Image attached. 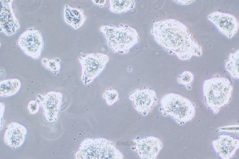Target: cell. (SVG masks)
<instances>
[{
    "label": "cell",
    "mask_w": 239,
    "mask_h": 159,
    "mask_svg": "<svg viewBox=\"0 0 239 159\" xmlns=\"http://www.w3.org/2000/svg\"><path fill=\"white\" fill-rule=\"evenodd\" d=\"M151 32L159 45L180 59L201 55L200 46L187 27L177 20L168 18L155 22Z\"/></svg>",
    "instance_id": "1"
},
{
    "label": "cell",
    "mask_w": 239,
    "mask_h": 159,
    "mask_svg": "<svg viewBox=\"0 0 239 159\" xmlns=\"http://www.w3.org/2000/svg\"><path fill=\"white\" fill-rule=\"evenodd\" d=\"M233 89L232 84L228 79L216 75L203 82V102L214 113H216L228 104Z\"/></svg>",
    "instance_id": "2"
},
{
    "label": "cell",
    "mask_w": 239,
    "mask_h": 159,
    "mask_svg": "<svg viewBox=\"0 0 239 159\" xmlns=\"http://www.w3.org/2000/svg\"><path fill=\"white\" fill-rule=\"evenodd\" d=\"M76 159H122L114 144L104 138H88L80 143L74 155Z\"/></svg>",
    "instance_id": "3"
},
{
    "label": "cell",
    "mask_w": 239,
    "mask_h": 159,
    "mask_svg": "<svg viewBox=\"0 0 239 159\" xmlns=\"http://www.w3.org/2000/svg\"><path fill=\"white\" fill-rule=\"evenodd\" d=\"M100 30L114 53H127L139 41L137 31L128 25H103Z\"/></svg>",
    "instance_id": "4"
},
{
    "label": "cell",
    "mask_w": 239,
    "mask_h": 159,
    "mask_svg": "<svg viewBox=\"0 0 239 159\" xmlns=\"http://www.w3.org/2000/svg\"><path fill=\"white\" fill-rule=\"evenodd\" d=\"M160 104V110L164 115H168L181 124L191 120L195 114L194 103L178 94L171 93L165 95Z\"/></svg>",
    "instance_id": "5"
},
{
    "label": "cell",
    "mask_w": 239,
    "mask_h": 159,
    "mask_svg": "<svg viewBox=\"0 0 239 159\" xmlns=\"http://www.w3.org/2000/svg\"><path fill=\"white\" fill-rule=\"evenodd\" d=\"M79 58L81 66V79L85 84L97 78L109 61L107 55L101 53H88L79 56Z\"/></svg>",
    "instance_id": "6"
},
{
    "label": "cell",
    "mask_w": 239,
    "mask_h": 159,
    "mask_svg": "<svg viewBox=\"0 0 239 159\" xmlns=\"http://www.w3.org/2000/svg\"><path fill=\"white\" fill-rule=\"evenodd\" d=\"M17 44L25 54L34 59L40 57L43 49L42 36L39 31L34 28L28 29L23 32Z\"/></svg>",
    "instance_id": "7"
},
{
    "label": "cell",
    "mask_w": 239,
    "mask_h": 159,
    "mask_svg": "<svg viewBox=\"0 0 239 159\" xmlns=\"http://www.w3.org/2000/svg\"><path fill=\"white\" fill-rule=\"evenodd\" d=\"M129 98L132 101L136 110L145 115L157 104L156 93L149 88L136 89L130 93Z\"/></svg>",
    "instance_id": "8"
},
{
    "label": "cell",
    "mask_w": 239,
    "mask_h": 159,
    "mask_svg": "<svg viewBox=\"0 0 239 159\" xmlns=\"http://www.w3.org/2000/svg\"><path fill=\"white\" fill-rule=\"evenodd\" d=\"M62 97L61 92L54 91L37 95L38 101L42 107L46 118L49 122H53L57 118L62 104Z\"/></svg>",
    "instance_id": "9"
},
{
    "label": "cell",
    "mask_w": 239,
    "mask_h": 159,
    "mask_svg": "<svg viewBox=\"0 0 239 159\" xmlns=\"http://www.w3.org/2000/svg\"><path fill=\"white\" fill-rule=\"evenodd\" d=\"M208 18L219 32L229 38L233 36L238 28L237 19L229 13L215 11L209 15Z\"/></svg>",
    "instance_id": "10"
},
{
    "label": "cell",
    "mask_w": 239,
    "mask_h": 159,
    "mask_svg": "<svg viewBox=\"0 0 239 159\" xmlns=\"http://www.w3.org/2000/svg\"><path fill=\"white\" fill-rule=\"evenodd\" d=\"M133 144L132 149L142 159L155 158L162 148L160 139L152 136L135 139Z\"/></svg>",
    "instance_id": "11"
},
{
    "label": "cell",
    "mask_w": 239,
    "mask_h": 159,
    "mask_svg": "<svg viewBox=\"0 0 239 159\" xmlns=\"http://www.w3.org/2000/svg\"><path fill=\"white\" fill-rule=\"evenodd\" d=\"M12 1L0 0V31L2 30L8 35L14 34L20 27L12 7Z\"/></svg>",
    "instance_id": "12"
},
{
    "label": "cell",
    "mask_w": 239,
    "mask_h": 159,
    "mask_svg": "<svg viewBox=\"0 0 239 159\" xmlns=\"http://www.w3.org/2000/svg\"><path fill=\"white\" fill-rule=\"evenodd\" d=\"M212 144L219 156L223 159H229L234 156L238 148L239 141L231 136L220 134L212 141Z\"/></svg>",
    "instance_id": "13"
},
{
    "label": "cell",
    "mask_w": 239,
    "mask_h": 159,
    "mask_svg": "<svg viewBox=\"0 0 239 159\" xmlns=\"http://www.w3.org/2000/svg\"><path fill=\"white\" fill-rule=\"evenodd\" d=\"M27 130L20 124L13 122L7 125L4 135L6 144L13 149L21 146L26 139Z\"/></svg>",
    "instance_id": "14"
},
{
    "label": "cell",
    "mask_w": 239,
    "mask_h": 159,
    "mask_svg": "<svg viewBox=\"0 0 239 159\" xmlns=\"http://www.w3.org/2000/svg\"><path fill=\"white\" fill-rule=\"evenodd\" d=\"M64 17L66 22L76 29L81 27L86 19L82 10L72 7L68 5L65 6Z\"/></svg>",
    "instance_id": "15"
},
{
    "label": "cell",
    "mask_w": 239,
    "mask_h": 159,
    "mask_svg": "<svg viewBox=\"0 0 239 159\" xmlns=\"http://www.w3.org/2000/svg\"><path fill=\"white\" fill-rule=\"evenodd\" d=\"M21 86L20 80L16 78L0 80V96L10 97L16 95Z\"/></svg>",
    "instance_id": "16"
},
{
    "label": "cell",
    "mask_w": 239,
    "mask_h": 159,
    "mask_svg": "<svg viewBox=\"0 0 239 159\" xmlns=\"http://www.w3.org/2000/svg\"><path fill=\"white\" fill-rule=\"evenodd\" d=\"M108 8L113 13H121L132 9L135 3L133 0H109Z\"/></svg>",
    "instance_id": "17"
},
{
    "label": "cell",
    "mask_w": 239,
    "mask_h": 159,
    "mask_svg": "<svg viewBox=\"0 0 239 159\" xmlns=\"http://www.w3.org/2000/svg\"><path fill=\"white\" fill-rule=\"evenodd\" d=\"M239 54L238 50L234 53H230L228 61L225 64L226 68L234 78L239 79Z\"/></svg>",
    "instance_id": "18"
},
{
    "label": "cell",
    "mask_w": 239,
    "mask_h": 159,
    "mask_svg": "<svg viewBox=\"0 0 239 159\" xmlns=\"http://www.w3.org/2000/svg\"><path fill=\"white\" fill-rule=\"evenodd\" d=\"M42 62L46 68L50 70L55 74L58 73L61 68L60 60L58 58H44L42 60Z\"/></svg>",
    "instance_id": "19"
},
{
    "label": "cell",
    "mask_w": 239,
    "mask_h": 159,
    "mask_svg": "<svg viewBox=\"0 0 239 159\" xmlns=\"http://www.w3.org/2000/svg\"><path fill=\"white\" fill-rule=\"evenodd\" d=\"M103 96L106 103L109 106L114 104L119 99L118 92L116 90L112 88L106 89L103 94Z\"/></svg>",
    "instance_id": "20"
},
{
    "label": "cell",
    "mask_w": 239,
    "mask_h": 159,
    "mask_svg": "<svg viewBox=\"0 0 239 159\" xmlns=\"http://www.w3.org/2000/svg\"><path fill=\"white\" fill-rule=\"evenodd\" d=\"M194 76L191 72L186 70L183 71L178 77L177 81L180 84L185 85L186 87H190V85L193 81Z\"/></svg>",
    "instance_id": "21"
},
{
    "label": "cell",
    "mask_w": 239,
    "mask_h": 159,
    "mask_svg": "<svg viewBox=\"0 0 239 159\" xmlns=\"http://www.w3.org/2000/svg\"><path fill=\"white\" fill-rule=\"evenodd\" d=\"M40 105L38 101L36 100H32L28 103L27 108L30 113L34 114L39 111Z\"/></svg>",
    "instance_id": "22"
},
{
    "label": "cell",
    "mask_w": 239,
    "mask_h": 159,
    "mask_svg": "<svg viewBox=\"0 0 239 159\" xmlns=\"http://www.w3.org/2000/svg\"><path fill=\"white\" fill-rule=\"evenodd\" d=\"M94 4L103 7L106 4L107 0H92L91 1Z\"/></svg>",
    "instance_id": "23"
}]
</instances>
